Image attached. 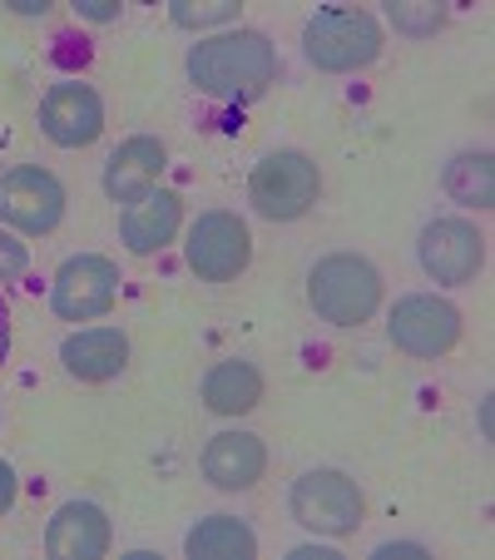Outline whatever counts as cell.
I'll return each instance as SVG.
<instances>
[{
    "instance_id": "cell-1",
    "label": "cell",
    "mask_w": 495,
    "mask_h": 560,
    "mask_svg": "<svg viewBox=\"0 0 495 560\" xmlns=\"http://www.w3.org/2000/svg\"><path fill=\"white\" fill-rule=\"evenodd\" d=\"M189 80L213 100H258L278 80V50L258 31H233L199 40L189 55Z\"/></svg>"
},
{
    "instance_id": "cell-2",
    "label": "cell",
    "mask_w": 495,
    "mask_h": 560,
    "mask_svg": "<svg viewBox=\"0 0 495 560\" xmlns=\"http://www.w3.org/2000/svg\"><path fill=\"white\" fill-rule=\"evenodd\" d=\"M307 303L322 323L332 328H357L377 313L381 303V278L367 258L357 254H332L307 273Z\"/></svg>"
},
{
    "instance_id": "cell-3",
    "label": "cell",
    "mask_w": 495,
    "mask_h": 560,
    "mask_svg": "<svg viewBox=\"0 0 495 560\" xmlns=\"http://www.w3.org/2000/svg\"><path fill=\"white\" fill-rule=\"evenodd\" d=\"M303 50L317 70H362L381 55V25L367 11H317L303 31Z\"/></svg>"
},
{
    "instance_id": "cell-4",
    "label": "cell",
    "mask_w": 495,
    "mask_h": 560,
    "mask_svg": "<svg viewBox=\"0 0 495 560\" xmlns=\"http://www.w3.org/2000/svg\"><path fill=\"white\" fill-rule=\"evenodd\" d=\"M287 506H293L297 526L317 530V536H352L362 521V491L342 471H307L293 481Z\"/></svg>"
},
{
    "instance_id": "cell-5",
    "label": "cell",
    "mask_w": 495,
    "mask_h": 560,
    "mask_svg": "<svg viewBox=\"0 0 495 560\" xmlns=\"http://www.w3.org/2000/svg\"><path fill=\"white\" fill-rule=\"evenodd\" d=\"M248 199L273 223L297 219V213H307V203L317 199V164L307 154H293V149L268 154L254 170V179H248Z\"/></svg>"
},
{
    "instance_id": "cell-6",
    "label": "cell",
    "mask_w": 495,
    "mask_h": 560,
    "mask_svg": "<svg viewBox=\"0 0 495 560\" xmlns=\"http://www.w3.org/2000/svg\"><path fill=\"white\" fill-rule=\"evenodd\" d=\"M184 254H189V268L203 278V283H228V278H238L243 268H248L254 238H248V229H243L238 213L213 209L189 229Z\"/></svg>"
},
{
    "instance_id": "cell-7",
    "label": "cell",
    "mask_w": 495,
    "mask_h": 560,
    "mask_svg": "<svg viewBox=\"0 0 495 560\" xmlns=\"http://www.w3.org/2000/svg\"><path fill=\"white\" fill-rule=\"evenodd\" d=\"M391 342L411 358H441V352L456 348L461 338V313H456L446 298L432 293H411L391 307Z\"/></svg>"
},
{
    "instance_id": "cell-8",
    "label": "cell",
    "mask_w": 495,
    "mask_h": 560,
    "mask_svg": "<svg viewBox=\"0 0 495 560\" xmlns=\"http://www.w3.org/2000/svg\"><path fill=\"white\" fill-rule=\"evenodd\" d=\"M115 293H119L115 264L99 258V254H80V258H70V264L55 273L50 303H55V313H60L64 323H90V317L109 313Z\"/></svg>"
},
{
    "instance_id": "cell-9",
    "label": "cell",
    "mask_w": 495,
    "mask_h": 560,
    "mask_svg": "<svg viewBox=\"0 0 495 560\" xmlns=\"http://www.w3.org/2000/svg\"><path fill=\"white\" fill-rule=\"evenodd\" d=\"M64 213V189L55 174L21 164V170L0 174V219L25 233H50Z\"/></svg>"
},
{
    "instance_id": "cell-10",
    "label": "cell",
    "mask_w": 495,
    "mask_h": 560,
    "mask_svg": "<svg viewBox=\"0 0 495 560\" xmlns=\"http://www.w3.org/2000/svg\"><path fill=\"white\" fill-rule=\"evenodd\" d=\"M416 258L436 283H471L485 264V238L465 219H436L422 229Z\"/></svg>"
},
{
    "instance_id": "cell-11",
    "label": "cell",
    "mask_w": 495,
    "mask_h": 560,
    "mask_svg": "<svg viewBox=\"0 0 495 560\" xmlns=\"http://www.w3.org/2000/svg\"><path fill=\"white\" fill-rule=\"evenodd\" d=\"M40 129L64 149H80V144H95L99 129H105V105L90 85L80 80H64L45 95L40 105Z\"/></svg>"
},
{
    "instance_id": "cell-12",
    "label": "cell",
    "mask_w": 495,
    "mask_h": 560,
    "mask_svg": "<svg viewBox=\"0 0 495 560\" xmlns=\"http://www.w3.org/2000/svg\"><path fill=\"white\" fill-rule=\"evenodd\" d=\"M45 550L55 560H99L109 550V516L90 501H70L55 511L50 530H45Z\"/></svg>"
},
{
    "instance_id": "cell-13",
    "label": "cell",
    "mask_w": 495,
    "mask_h": 560,
    "mask_svg": "<svg viewBox=\"0 0 495 560\" xmlns=\"http://www.w3.org/2000/svg\"><path fill=\"white\" fill-rule=\"evenodd\" d=\"M158 174H164V144L149 135L125 139L105 164V194L115 203H139L144 194H154Z\"/></svg>"
},
{
    "instance_id": "cell-14",
    "label": "cell",
    "mask_w": 495,
    "mask_h": 560,
    "mask_svg": "<svg viewBox=\"0 0 495 560\" xmlns=\"http://www.w3.org/2000/svg\"><path fill=\"white\" fill-rule=\"evenodd\" d=\"M268 456H263V442L248 432H223L209 442L203 452V476H209L219 491H248L263 476Z\"/></svg>"
},
{
    "instance_id": "cell-15",
    "label": "cell",
    "mask_w": 495,
    "mask_h": 560,
    "mask_svg": "<svg viewBox=\"0 0 495 560\" xmlns=\"http://www.w3.org/2000/svg\"><path fill=\"white\" fill-rule=\"evenodd\" d=\"M60 358H64V372H70V377L109 382V377H119V368H125L129 342H125V332H115V328H90V332L64 338Z\"/></svg>"
},
{
    "instance_id": "cell-16",
    "label": "cell",
    "mask_w": 495,
    "mask_h": 560,
    "mask_svg": "<svg viewBox=\"0 0 495 560\" xmlns=\"http://www.w3.org/2000/svg\"><path fill=\"white\" fill-rule=\"evenodd\" d=\"M119 233L134 254H154L164 248L179 233V194L158 189V194H144L139 203H129L125 219H119Z\"/></svg>"
},
{
    "instance_id": "cell-17",
    "label": "cell",
    "mask_w": 495,
    "mask_h": 560,
    "mask_svg": "<svg viewBox=\"0 0 495 560\" xmlns=\"http://www.w3.org/2000/svg\"><path fill=\"white\" fill-rule=\"evenodd\" d=\"M203 402L223 417H238V412H254L263 402V377H258L254 362H219V368L203 377Z\"/></svg>"
},
{
    "instance_id": "cell-18",
    "label": "cell",
    "mask_w": 495,
    "mask_h": 560,
    "mask_svg": "<svg viewBox=\"0 0 495 560\" xmlns=\"http://www.w3.org/2000/svg\"><path fill=\"white\" fill-rule=\"evenodd\" d=\"M184 550H189L193 560H248L258 550V540L238 516H209L189 530Z\"/></svg>"
},
{
    "instance_id": "cell-19",
    "label": "cell",
    "mask_w": 495,
    "mask_h": 560,
    "mask_svg": "<svg viewBox=\"0 0 495 560\" xmlns=\"http://www.w3.org/2000/svg\"><path fill=\"white\" fill-rule=\"evenodd\" d=\"M446 194L456 203H475V209H491L495 199V170H491V154H456L441 174Z\"/></svg>"
},
{
    "instance_id": "cell-20",
    "label": "cell",
    "mask_w": 495,
    "mask_h": 560,
    "mask_svg": "<svg viewBox=\"0 0 495 560\" xmlns=\"http://www.w3.org/2000/svg\"><path fill=\"white\" fill-rule=\"evenodd\" d=\"M238 5L233 0H213V5H174V21L179 25H213V21H233Z\"/></svg>"
},
{
    "instance_id": "cell-21",
    "label": "cell",
    "mask_w": 495,
    "mask_h": 560,
    "mask_svg": "<svg viewBox=\"0 0 495 560\" xmlns=\"http://www.w3.org/2000/svg\"><path fill=\"white\" fill-rule=\"evenodd\" d=\"M391 21H397V31L422 35V31L441 25V11H436V5H391Z\"/></svg>"
},
{
    "instance_id": "cell-22",
    "label": "cell",
    "mask_w": 495,
    "mask_h": 560,
    "mask_svg": "<svg viewBox=\"0 0 495 560\" xmlns=\"http://www.w3.org/2000/svg\"><path fill=\"white\" fill-rule=\"evenodd\" d=\"M25 273V248L15 244L11 233H0V278H15Z\"/></svg>"
},
{
    "instance_id": "cell-23",
    "label": "cell",
    "mask_w": 495,
    "mask_h": 560,
    "mask_svg": "<svg viewBox=\"0 0 495 560\" xmlns=\"http://www.w3.org/2000/svg\"><path fill=\"white\" fill-rule=\"evenodd\" d=\"M15 506V471L5 462H0V516Z\"/></svg>"
},
{
    "instance_id": "cell-24",
    "label": "cell",
    "mask_w": 495,
    "mask_h": 560,
    "mask_svg": "<svg viewBox=\"0 0 495 560\" xmlns=\"http://www.w3.org/2000/svg\"><path fill=\"white\" fill-rule=\"evenodd\" d=\"M80 15H90V21H115L119 5H109V0H85V5H80Z\"/></svg>"
},
{
    "instance_id": "cell-25",
    "label": "cell",
    "mask_w": 495,
    "mask_h": 560,
    "mask_svg": "<svg viewBox=\"0 0 495 560\" xmlns=\"http://www.w3.org/2000/svg\"><path fill=\"white\" fill-rule=\"evenodd\" d=\"M5 348H11V317H5V303H0V362H5Z\"/></svg>"
},
{
    "instance_id": "cell-26",
    "label": "cell",
    "mask_w": 495,
    "mask_h": 560,
    "mask_svg": "<svg viewBox=\"0 0 495 560\" xmlns=\"http://www.w3.org/2000/svg\"><path fill=\"white\" fill-rule=\"evenodd\" d=\"M381 556H426L422 546H381Z\"/></svg>"
}]
</instances>
